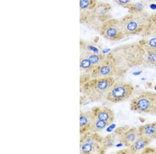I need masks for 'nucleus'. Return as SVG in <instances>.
<instances>
[{"label":"nucleus","mask_w":156,"mask_h":154,"mask_svg":"<svg viewBox=\"0 0 156 154\" xmlns=\"http://www.w3.org/2000/svg\"><path fill=\"white\" fill-rule=\"evenodd\" d=\"M89 75L90 79L106 77L115 78V73L112 64L105 59V60L95 67Z\"/></svg>","instance_id":"6e6552de"},{"label":"nucleus","mask_w":156,"mask_h":154,"mask_svg":"<svg viewBox=\"0 0 156 154\" xmlns=\"http://www.w3.org/2000/svg\"><path fill=\"white\" fill-rule=\"evenodd\" d=\"M120 22L125 35L128 36L147 30L151 20L145 12L136 11L126 15L120 20Z\"/></svg>","instance_id":"7ed1b4c3"},{"label":"nucleus","mask_w":156,"mask_h":154,"mask_svg":"<svg viewBox=\"0 0 156 154\" xmlns=\"http://www.w3.org/2000/svg\"><path fill=\"white\" fill-rule=\"evenodd\" d=\"M140 135L147 137L151 140L156 139V122L146 124L138 128Z\"/></svg>","instance_id":"4468645a"},{"label":"nucleus","mask_w":156,"mask_h":154,"mask_svg":"<svg viewBox=\"0 0 156 154\" xmlns=\"http://www.w3.org/2000/svg\"><path fill=\"white\" fill-rule=\"evenodd\" d=\"M142 66L145 67H156V50L145 53Z\"/></svg>","instance_id":"a211bd4d"},{"label":"nucleus","mask_w":156,"mask_h":154,"mask_svg":"<svg viewBox=\"0 0 156 154\" xmlns=\"http://www.w3.org/2000/svg\"><path fill=\"white\" fill-rule=\"evenodd\" d=\"M138 43L145 53L156 50V37H152L150 39H142L138 42Z\"/></svg>","instance_id":"6ab92c4d"},{"label":"nucleus","mask_w":156,"mask_h":154,"mask_svg":"<svg viewBox=\"0 0 156 154\" xmlns=\"http://www.w3.org/2000/svg\"><path fill=\"white\" fill-rule=\"evenodd\" d=\"M130 108L138 113L156 115V92H141L132 100Z\"/></svg>","instance_id":"20e7f679"},{"label":"nucleus","mask_w":156,"mask_h":154,"mask_svg":"<svg viewBox=\"0 0 156 154\" xmlns=\"http://www.w3.org/2000/svg\"><path fill=\"white\" fill-rule=\"evenodd\" d=\"M115 83L114 77L92 78L80 85V91L84 97L92 102L99 101L106 96Z\"/></svg>","instance_id":"f03ea898"},{"label":"nucleus","mask_w":156,"mask_h":154,"mask_svg":"<svg viewBox=\"0 0 156 154\" xmlns=\"http://www.w3.org/2000/svg\"><path fill=\"white\" fill-rule=\"evenodd\" d=\"M94 67L87 57L81 53L80 57V70L83 74H90Z\"/></svg>","instance_id":"f3484780"},{"label":"nucleus","mask_w":156,"mask_h":154,"mask_svg":"<svg viewBox=\"0 0 156 154\" xmlns=\"http://www.w3.org/2000/svg\"><path fill=\"white\" fill-rule=\"evenodd\" d=\"M97 3L95 0H80V12L81 15L85 13L83 17H90ZM83 17V16H82Z\"/></svg>","instance_id":"dca6fc26"},{"label":"nucleus","mask_w":156,"mask_h":154,"mask_svg":"<svg viewBox=\"0 0 156 154\" xmlns=\"http://www.w3.org/2000/svg\"><path fill=\"white\" fill-rule=\"evenodd\" d=\"M94 121L91 110L80 113V135L87 132L90 130L91 126Z\"/></svg>","instance_id":"9b49d317"},{"label":"nucleus","mask_w":156,"mask_h":154,"mask_svg":"<svg viewBox=\"0 0 156 154\" xmlns=\"http://www.w3.org/2000/svg\"><path fill=\"white\" fill-rule=\"evenodd\" d=\"M128 129L129 127L127 126L118 128L112 133L104 138V145L106 149L114 147L117 143H121L123 134Z\"/></svg>","instance_id":"9d476101"},{"label":"nucleus","mask_w":156,"mask_h":154,"mask_svg":"<svg viewBox=\"0 0 156 154\" xmlns=\"http://www.w3.org/2000/svg\"><path fill=\"white\" fill-rule=\"evenodd\" d=\"M145 51L138 43L115 48L106 56V60L114 68L115 77H120L133 67L142 66Z\"/></svg>","instance_id":"f257e3e1"},{"label":"nucleus","mask_w":156,"mask_h":154,"mask_svg":"<svg viewBox=\"0 0 156 154\" xmlns=\"http://www.w3.org/2000/svg\"><path fill=\"white\" fill-rule=\"evenodd\" d=\"M152 140L148 138L147 137L140 135L135 140L129 147V151L131 154H135L139 152L140 151L144 150V149L147 148V146L149 145Z\"/></svg>","instance_id":"ddd939ff"},{"label":"nucleus","mask_w":156,"mask_h":154,"mask_svg":"<svg viewBox=\"0 0 156 154\" xmlns=\"http://www.w3.org/2000/svg\"><path fill=\"white\" fill-rule=\"evenodd\" d=\"M94 119L108 121L112 124L114 122L115 117L113 111L110 108L105 106H96L92 108Z\"/></svg>","instance_id":"1a4fd4ad"},{"label":"nucleus","mask_w":156,"mask_h":154,"mask_svg":"<svg viewBox=\"0 0 156 154\" xmlns=\"http://www.w3.org/2000/svg\"><path fill=\"white\" fill-rule=\"evenodd\" d=\"M152 18H153L154 21V23L156 24V12L154 14L153 16H152Z\"/></svg>","instance_id":"4be33fe9"},{"label":"nucleus","mask_w":156,"mask_h":154,"mask_svg":"<svg viewBox=\"0 0 156 154\" xmlns=\"http://www.w3.org/2000/svg\"><path fill=\"white\" fill-rule=\"evenodd\" d=\"M111 124H112L111 123L108 121L94 119V121L91 126L90 131H94L96 132H101L106 129L107 128L110 126Z\"/></svg>","instance_id":"aec40b11"},{"label":"nucleus","mask_w":156,"mask_h":154,"mask_svg":"<svg viewBox=\"0 0 156 154\" xmlns=\"http://www.w3.org/2000/svg\"><path fill=\"white\" fill-rule=\"evenodd\" d=\"M140 136V133L138 128L135 127L129 128L123 134L121 143L126 147H129Z\"/></svg>","instance_id":"f8f14e48"},{"label":"nucleus","mask_w":156,"mask_h":154,"mask_svg":"<svg viewBox=\"0 0 156 154\" xmlns=\"http://www.w3.org/2000/svg\"><path fill=\"white\" fill-rule=\"evenodd\" d=\"M100 33L103 37L111 41H118L126 37L120 20L109 19L101 24Z\"/></svg>","instance_id":"0eeeda50"},{"label":"nucleus","mask_w":156,"mask_h":154,"mask_svg":"<svg viewBox=\"0 0 156 154\" xmlns=\"http://www.w3.org/2000/svg\"><path fill=\"white\" fill-rule=\"evenodd\" d=\"M106 151L104 145V138L98 132L90 131L81 135L80 154H104Z\"/></svg>","instance_id":"39448f33"},{"label":"nucleus","mask_w":156,"mask_h":154,"mask_svg":"<svg viewBox=\"0 0 156 154\" xmlns=\"http://www.w3.org/2000/svg\"><path fill=\"white\" fill-rule=\"evenodd\" d=\"M134 87L131 83L115 82L107 94L106 99L110 102L117 103L125 101L133 94Z\"/></svg>","instance_id":"423d86ee"},{"label":"nucleus","mask_w":156,"mask_h":154,"mask_svg":"<svg viewBox=\"0 0 156 154\" xmlns=\"http://www.w3.org/2000/svg\"><path fill=\"white\" fill-rule=\"evenodd\" d=\"M116 3L123 7H128L131 3L132 0H114Z\"/></svg>","instance_id":"412c9836"},{"label":"nucleus","mask_w":156,"mask_h":154,"mask_svg":"<svg viewBox=\"0 0 156 154\" xmlns=\"http://www.w3.org/2000/svg\"><path fill=\"white\" fill-rule=\"evenodd\" d=\"M81 53L88 58L94 66V69L100 65L105 60L106 56V55H104L101 53H95L87 51H81Z\"/></svg>","instance_id":"2eb2a0df"}]
</instances>
